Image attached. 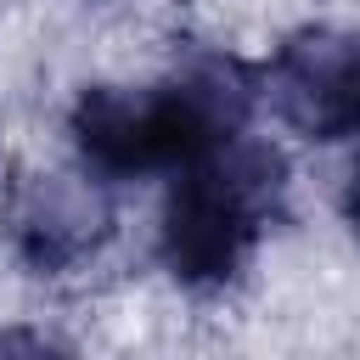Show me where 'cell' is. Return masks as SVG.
<instances>
[{
  "label": "cell",
  "instance_id": "8992f818",
  "mask_svg": "<svg viewBox=\"0 0 360 360\" xmlns=\"http://www.w3.org/2000/svg\"><path fill=\"white\" fill-rule=\"evenodd\" d=\"M0 174H6V146H0Z\"/></svg>",
  "mask_w": 360,
  "mask_h": 360
},
{
  "label": "cell",
  "instance_id": "6da1fadb",
  "mask_svg": "<svg viewBox=\"0 0 360 360\" xmlns=\"http://www.w3.org/2000/svg\"><path fill=\"white\" fill-rule=\"evenodd\" d=\"M259 107V68L236 51H186L158 84H84L68 107V141L101 180H152L242 135Z\"/></svg>",
  "mask_w": 360,
  "mask_h": 360
},
{
  "label": "cell",
  "instance_id": "277c9868",
  "mask_svg": "<svg viewBox=\"0 0 360 360\" xmlns=\"http://www.w3.org/2000/svg\"><path fill=\"white\" fill-rule=\"evenodd\" d=\"M259 101L304 141L360 135V34L298 28L259 68Z\"/></svg>",
  "mask_w": 360,
  "mask_h": 360
},
{
  "label": "cell",
  "instance_id": "7a4b0ae2",
  "mask_svg": "<svg viewBox=\"0 0 360 360\" xmlns=\"http://www.w3.org/2000/svg\"><path fill=\"white\" fill-rule=\"evenodd\" d=\"M287 191L292 169L276 141H259L248 129L219 141L197 163L174 169L158 214V264L191 298L231 292L248 276L259 236L287 214Z\"/></svg>",
  "mask_w": 360,
  "mask_h": 360
},
{
  "label": "cell",
  "instance_id": "3957f363",
  "mask_svg": "<svg viewBox=\"0 0 360 360\" xmlns=\"http://www.w3.org/2000/svg\"><path fill=\"white\" fill-rule=\"evenodd\" d=\"M0 231L28 276H79L118 231L112 180L96 169H34L6 186Z\"/></svg>",
  "mask_w": 360,
  "mask_h": 360
},
{
  "label": "cell",
  "instance_id": "5b68a950",
  "mask_svg": "<svg viewBox=\"0 0 360 360\" xmlns=\"http://www.w3.org/2000/svg\"><path fill=\"white\" fill-rule=\"evenodd\" d=\"M343 225H349V236L360 242V163H354L349 180H343Z\"/></svg>",
  "mask_w": 360,
  "mask_h": 360
}]
</instances>
